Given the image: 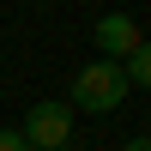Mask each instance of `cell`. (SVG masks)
<instances>
[{
	"label": "cell",
	"mask_w": 151,
	"mask_h": 151,
	"mask_svg": "<svg viewBox=\"0 0 151 151\" xmlns=\"http://www.w3.org/2000/svg\"><path fill=\"white\" fill-rule=\"evenodd\" d=\"M121 97H127V73H121V60H91V67L73 73L67 109H79V115H109V109H121Z\"/></svg>",
	"instance_id": "obj_1"
},
{
	"label": "cell",
	"mask_w": 151,
	"mask_h": 151,
	"mask_svg": "<svg viewBox=\"0 0 151 151\" xmlns=\"http://www.w3.org/2000/svg\"><path fill=\"white\" fill-rule=\"evenodd\" d=\"M18 133L30 139V151H60V145H73V109L60 97H42V103H30Z\"/></svg>",
	"instance_id": "obj_2"
},
{
	"label": "cell",
	"mask_w": 151,
	"mask_h": 151,
	"mask_svg": "<svg viewBox=\"0 0 151 151\" xmlns=\"http://www.w3.org/2000/svg\"><path fill=\"white\" fill-rule=\"evenodd\" d=\"M91 42H97V60H127L145 36H139V18L133 12H103L91 24Z\"/></svg>",
	"instance_id": "obj_3"
},
{
	"label": "cell",
	"mask_w": 151,
	"mask_h": 151,
	"mask_svg": "<svg viewBox=\"0 0 151 151\" xmlns=\"http://www.w3.org/2000/svg\"><path fill=\"white\" fill-rule=\"evenodd\" d=\"M121 73H127V91H151V36L121 60Z\"/></svg>",
	"instance_id": "obj_4"
},
{
	"label": "cell",
	"mask_w": 151,
	"mask_h": 151,
	"mask_svg": "<svg viewBox=\"0 0 151 151\" xmlns=\"http://www.w3.org/2000/svg\"><path fill=\"white\" fill-rule=\"evenodd\" d=\"M0 151H30V139H24L18 127H0Z\"/></svg>",
	"instance_id": "obj_5"
},
{
	"label": "cell",
	"mask_w": 151,
	"mask_h": 151,
	"mask_svg": "<svg viewBox=\"0 0 151 151\" xmlns=\"http://www.w3.org/2000/svg\"><path fill=\"white\" fill-rule=\"evenodd\" d=\"M121 151H151V133H139V139H127Z\"/></svg>",
	"instance_id": "obj_6"
},
{
	"label": "cell",
	"mask_w": 151,
	"mask_h": 151,
	"mask_svg": "<svg viewBox=\"0 0 151 151\" xmlns=\"http://www.w3.org/2000/svg\"><path fill=\"white\" fill-rule=\"evenodd\" d=\"M18 6H42V0H18Z\"/></svg>",
	"instance_id": "obj_7"
},
{
	"label": "cell",
	"mask_w": 151,
	"mask_h": 151,
	"mask_svg": "<svg viewBox=\"0 0 151 151\" xmlns=\"http://www.w3.org/2000/svg\"><path fill=\"white\" fill-rule=\"evenodd\" d=\"M60 151H79V145H60Z\"/></svg>",
	"instance_id": "obj_8"
}]
</instances>
